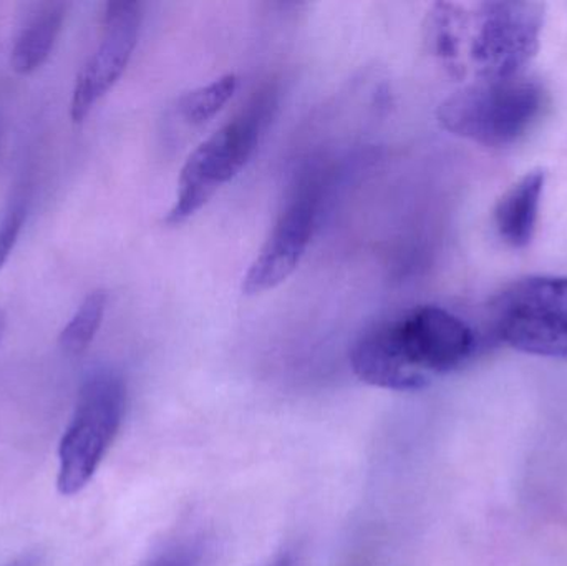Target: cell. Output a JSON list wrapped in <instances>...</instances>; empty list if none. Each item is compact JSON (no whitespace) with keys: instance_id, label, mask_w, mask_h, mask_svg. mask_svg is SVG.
Masks as SVG:
<instances>
[{"instance_id":"6da1fadb","label":"cell","mask_w":567,"mask_h":566,"mask_svg":"<svg viewBox=\"0 0 567 566\" xmlns=\"http://www.w3.org/2000/svg\"><path fill=\"white\" fill-rule=\"evenodd\" d=\"M545 7L536 2H440L426 23L430 50L452 72L476 80L522 75L539 49Z\"/></svg>"},{"instance_id":"7a4b0ae2","label":"cell","mask_w":567,"mask_h":566,"mask_svg":"<svg viewBox=\"0 0 567 566\" xmlns=\"http://www.w3.org/2000/svg\"><path fill=\"white\" fill-rule=\"evenodd\" d=\"M546 106L545 86L536 79L516 75L476 80L452 93L439 106L440 125L478 145H513L533 128Z\"/></svg>"},{"instance_id":"3957f363","label":"cell","mask_w":567,"mask_h":566,"mask_svg":"<svg viewBox=\"0 0 567 566\" xmlns=\"http://www.w3.org/2000/svg\"><path fill=\"white\" fill-rule=\"evenodd\" d=\"M126 405V385L112 371H96L83 382L75 412L59 445L56 491L80 494L95 477L112 447Z\"/></svg>"},{"instance_id":"277c9868","label":"cell","mask_w":567,"mask_h":566,"mask_svg":"<svg viewBox=\"0 0 567 566\" xmlns=\"http://www.w3.org/2000/svg\"><path fill=\"white\" fill-rule=\"evenodd\" d=\"M493 331L509 348L567 361V276H528L489 305Z\"/></svg>"},{"instance_id":"5b68a950","label":"cell","mask_w":567,"mask_h":566,"mask_svg":"<svg viewBox=\"0 0 567 566\" xmlns=\"http://www.w3.org/2000/svg\"><path fill=\"white\" fill-rule=\"evenodd\" d=\"M268 106L269 100L259 96L188 156L179 173L178 192L166 215V225L188 222L221 186L241 173L261 138Z\"/></svg>"},{"instance_id":"8992f818","label":"cell","mask_w":567,"mask_h":566,"mask_svg":"<svg viewBox=\"0 0 567 566\" xmlns=\"http://www.w3.org/2000/svg\"><path fill=\"white\" fill-rule=\"evenodd\" d=\"M389 325L406 364L429 384L466 364L478 346L468 322L440 306H420Z\"/></svg>"},{"instance_id":"52a82bcc","label":"cell","mask_w":567,"mask_h":566,"mask_svg":"<svg viewBox=\"0 0 567 566\" xmlns=\"http://www.w3.org/2000/svg\"><path fill=\"white\" fill-rule=\"evenodd\" d=\"M319 202V185L313 179H303L243 278L241 289L246 296L265 295L296 271L312 238Z\"/></svg>"},{"instance_id":"ba28073f","label":"cell","mask_w":567,"mask_h":566,"mask_svg":"<svg viewBox=\"0 0 567 566\" xmlns=\"http://www.w3.org/2000/svg\"><path fill=\"white\" fill-rule=\"evenodd\" d=\"M142 3L109 2L103 13L102 39L86 60L73 86L70 116L82 123L102 96L110 92L125 72L138 43Z\"/></svg>"},{"instance_id":"9c48e42d","label":"cell","mask_w":567,"mask_h":566,"mask_svg":"<svg viewBox=\"0 0 567 566\" xmlns=\"http://www.w3.org/2000/svg\"><path fill=\"white\" fill-rule=\"evenodd\" d=\"M350 366L360 381L373 388L403 392L419 391L429 385L406 364L389 321L372 326L357 339L350 351Z\"/></svg>"},{"instance_id":"30bf717a","label":"cell","mask_w":567,"mask_h":566,"mask_svg":"<svg viewBox=\"0 0 567 566\" xmlns=\"http://www.w3.org/2000/svg\"><path fill=\"white\" fill-rule=\"evenodd\" d=\"M545 182L546 175L543 169L526 173L496 205L493 215L496 231L512 248H526L532 243L538 223Z\"/></svg>"},{"instance_id":"8fae6325","label":"cell","mask_w":567,"mask_h":566,"mask_svg":"<svg viewBox=\"0 0 567 566\" xmlns=\"http://www.w3.org/2000/svg\"><path fill=\"white\" fill-rule=\"evenodd\" d=\"M65 13L66 6L62 2H45L37 7L13 43L10 53L13 72L30 75L43 65L62 32Z\"/></svg>"},{"instance_id":"7c38bea8","label":"cell","mask_w":567,"mask_h":566,"mask_svg":"<svg viewBox=\"0 0 567 566\" xmlns=\"http://www.w3.org/2000/svg\"><path fill=\"white\" fill-rule=\"evenodd\" d=\"M239 79L235 73H226L206 85L198 86L192 92L185 93L178 100V113L188 125H205L215 119L226 103L235 96L238 90Z\"/></svg>"},{"instance_id":"4fadbf2b","label":"cell","mask_w":567,"mask_h":566,"mask_svg":"<svg viewBox=\"0 0 567 566\" xmlns=\"http://www.w3.org/2000/svg\"><path fill=\"white\" fill-rule=\"evenodd\" d=\"M105 309L106 292L102 289L90 292L70 319L69 325L60 332L59 344L62 351L70 356L83 354L102 326Z\"/></svg>"},{"instance_id":"5bb4252c","label":"cell","mask_w":567,"mask_h":566,"mask_svg":"<svg viewBox=\"0 0 567 566\" xmlns=\"http://www.w3.org/2000/svg\"><path fill=\"white\" fill-rule=\"evenodd\" d=\"M23 222H25V205L22 199H16L10 203L0 219V269L3 268L13 246H16L17 238L22 231Z\"/></svg>"},{"instance_id":"9a60e30c","label":"cell","mask_w":567,"mask_h":566,"mask_svg":"<svg viewBox=\"0 0 567 566\" xmlns=\"http://www.w3.org/2000/svg\"><path fill=\"white\" fill-rule=\"evenodd\" d=\"M193 564V557L188 552L182 554L168 555V557L159 558L152 566H189Z\"/></svg>"},{"instance_id":"2e32d148","label":"cell","mask_w":567,"mask_h":566,"mask_svg":"<svg viewBox=\"0 0 567 566\" xmlns=\"http://www.w3.org/2000/svg\"><path fill=\"white\" fill-rule=\"evenodd\" d=\"M3 566H35V558L33 557H23L19 558V560L10 562V564Z\"/></svg>"},{"instance_id":"e0dca14e","label":"cell","mask_w":567,"mask_h":566,"mask_svg":"<svg viewBox=\"0 0 567 566\" xmlns=\"http://www.w3.org/2000/svg\"><path fill=\"white\" fill-rule=\"evenodd\" d=\"M268 566H292V560H290L289 555H282V557H279L278 560L272 562Z\"/></svg>"},{"instance_id":"ac0fdd59","label":"cell","mask_w":567,"mask_h":566,"mask_svg":"<svg viewBox=\"0 0 567 566\" xmlns=\"http://www.w3.org/2000/svg\"><path fill=\"white\" fill-rule=\"evenodd\" d=\"M6 312H3L2 309H0V339H2L3 331H6Z\"/></svg>"}]
</instances>
